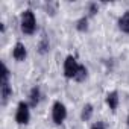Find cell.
<instances>
[{
  "instance_id": "cell-1",
  "label": "cell",
  "mask_w": 129,
  "mask_h": 129,
  "mask_svg": "<svg viewBox=\"0 0 129 129\" xmlns=\"http://www.w3.org/2000/svg\"><path fill=\"white\" fill-rule=\"evenodd\" d=\"M37 29V20H35V15L30 9H26L23 14H21V30L23 34L26 35H32Z\"/></svg>"
},
{
  "instance_id": "cell-2",
  "label": "cell",
  "mask_w": 129,
  "mask_h": 129,
  "mask_svg": "<svg viewBox=\"0 0 129 129\" xmlns=\"http://www.w3.org/2000/svg\"><path fill=\"white\" fill-rule=\"evenodd\" d=\"M79 67H81V64H78L76 58L67 56L66 61H64V75H66V78L75 79L76 75H78V72H79Z\"/></svg>"
},
{
  "instance_id": "cell-3",
  "label": "cell",
  "mask_w": 129,
  "mask_h": 129,
  "mask_svg": "<svg viewBox=\"0 0 129 129\" xmlns=\"http://www.w3.org/2000/svg\"><path fill=\"white\" fill-rule=\"evenodd\" d=\"M67 117V109L61 102H55L53 103V108H52V118L56 124H61Z\"/></svg>"
},
{
  "instance_id": "cell-4",
  "label": "cell",
  "mask_w": 129,
  "mask_h": 129,
  "mask_svg": "<svg viewBox=\"0 0 129 129\" xmlns=\"http://www.w3.org/2000/svg\"><path fill=\"white\" fill-rule=\"evenodd\" d=\"M30 118V112H29V106L24 102H20L17 106V114H15V120L20 124H27Z\"/></svg>"
},
{
  "instance_id": "cell-5",
  "label": "cell",
  "mask_w": 129,
  "mask_h": 129,
  "mask_svg": "<svg viewBox=\"0 0 129 129\" xmlns=\"http://www.w3.org/2000/svg\"><path fill=\"white\" fill-rule=\"evenodd\" d=\"M12 56L15 61H24L26 56H27V52H26V47L23 43H17L14 50H12Z\"/></svg>"
},
{
  "instance_id": "cell-6",
  "label": "cell",
  "mask_w": 129,
  "mask_h": 129,
  "mask_svg": "<svg viewBox=\"0 0 129 129\" xmlns=\"http://www.w3.org/2000/svg\"><path fill=\"white\" fill-rule=\"evenodd\" d=\"M0 91H2V102L6 103V100L12 94V88H11L9 82H0Z\"/></svg>"
},
{
  "instance_id": "cell-7",
  "label": "cell",
  "mask_w": 129,
  "mask_h": 129,
  "mask_svg": "<svg viewBox=\"0 0 129 129\" xmlns=\"http://www.w3.org/2000/svg\"><path fill=\"white\" fill-rule=\"evenodd\" d=\"M106 105L111 109H117V106H118V94H117V91H112V93H109L106 96Z\"/></svg>"
},
{
  "instance_id": "cell-8",
  "label": "cell",
  "mask_w": 129,
  "mask_h": 129,
  "mask_svg": "<svg viewBox=\"0 0 129 129\" xmlns=\"http://www.w3.org/2000/svg\"><path fill=\"white\" fill-rule=\"evenodd\" d=\"M118 27H120V30L129 34V12H124L118 18Z\"/></svg>"
},
{
  "instance_id": "cell-9",
  "label": "cell",
  "mask_w": 129,
  "mask_h": 129,
  "mask_svg": "<svg viewBox=\"0 0 129 129\" xmlns=\"http://www.w3.org/2000/svg\"><path fill=\"white\" fill-rule=\"evenodd\" d=\"M40 96H41V93H40V88H38V87L32 88V91H30V96H29V99H30V106H37V105L40 103Z\"/></svg>"
},
{
  "instance_id": "cell-10",
  "label": "cell",
  "mask_w": 129,
  "mask_h": 129,
  "mask_svg": "<svg viewBox=\"0 0 129 129\" xmlns=\"http://www.w3.org/2000/svg\"><path fill=\"white\" fill-rule=\"evenodd\" d=\"M91 115H93V106H91L90 103H87V105L82 108V114H81V117H82L84 121H88V120L91 118Z\"/></svg>"
},
{
  "instance_id": "cell-11",
  "label": "cell",
  "mask_w": 129,
  "mask_h": 129,
  "mask_svg": "<svg viewBox=\"0 0 129 129\" xmlns=\"http://www.w3.org/2000/svg\"><path fill=\"white\" fill-rule=\"evenodd\" d=\"M87 78V69H85V66H81L79 67V72H78V75H76V81H79V82H82L84 79Z\"/></svg>"
},
{
  "instance_id": "cell-12",
  "label": "cell",
  "mask_w": 129,
  "mask_h": 129,
  "mask_svg": "<svg viewBox=\"0 0 129 129\" xmlns=\"http://www.w3.org/2000/svg\"><path fill=\"white\" fill-rule=\"evenodd\" d=\"M76 27H78V30H87V27H88V20L87 18H81L79 21H78V24H76Z\"/></svg>"
},
{
  "instance_id": "cell-13",
  "label": "cell",
  "mask_w": 129,
  "mask_h": 129,
  "mask_svg": "<svg viewBox=\"0 0 129 129\" xmlns=\"http://www.w3.org/2000/svg\"><path fill=\"white\" fill-rule=\"evenodd\" d=\"M47 49H49V41H47V40H43V43L40 44V52H41V53H44Z\"/></svg>"
},
{
  "instance_id": "cell-14",
  "label": "cell",
  "mask_w": 129,
  "mask_h": 129,
  "mask_svg": "<svg viewBox=\"0 0 129 129\" xmlns=\"http://www.w3.org/2000/svg\"><path fill=\"white\" fill-rule=\"evenodd\" d=\"M91 129H105V124H103L102 121H97V123H94V124L91 126Z\"/></svg>"
},
{
  "instance_id": "cell-15",
  "label": "cell",
  "mask_w": 129,
  "mask_h": 129,
  "mask_svg": "<svg viewBox=\"0 0 129 129\" xmlns=\"http://www.w3.org/2000/svg\"><path fill=\"white\" fill-rule=\"evenodd\" d=\"M96 12H97V5H96V3H91V5H90V14L94 15Z\"/></svg>"
},
{
  "instance_id": "cell-16",
  "label": "cell",
  "mask_w": 129,
  "mask_h": 129,
  "mask_svg": "<svg viewBox=\"0 0 129 129\" xmlns=\"http://www.w3.org/2000/svg\"><path fill=\"white\" fill-rule=\"evenodd\" d=\"M127 126H129V117H127Z\"/></svg>"
}]
</instances>
